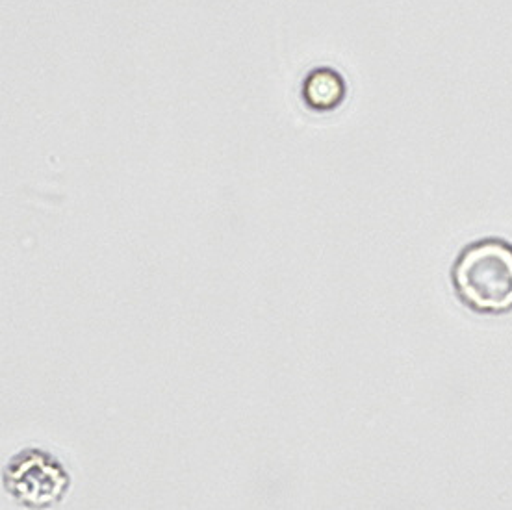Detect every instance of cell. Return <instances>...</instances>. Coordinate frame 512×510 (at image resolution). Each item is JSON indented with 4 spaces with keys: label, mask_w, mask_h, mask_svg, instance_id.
<instances>
[{
    "label": "cell",
    "mask_w": 512,
    "mask_h": 510,
    "mask_svg": "<svg viewBox=\"0 0 512 510\" xmlns=\"http://www.w3.org/2000/svg\"><path fill=\"white\" fill-rule=\"evenodd\" d=\"M455 284L466 303L479 310L512 306V247L503 242L475 243L455 266Z\"/></svg>",
    "instance_id": "6da1fadb"
},
{
    "label": "cell",
    "mask_w": 512,
    "mask_h": 510,
    "mask_svg": "<svg viewBox=\"0 0 512 510\" xmlns=\"http://www.w3.org/2000/svg\"><path fill=\"white\" fill-rule=\"evenodd\" d=\"M301 99L310 112L331 114L346 102V78L334 67H316L303 78Z\"/></svg>",
    "instance_id": "7a4b0ae2"
}]
</instances>
